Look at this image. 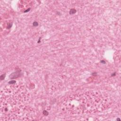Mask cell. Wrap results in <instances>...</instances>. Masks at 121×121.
Masks as SVG:
<instances>
[{
  "instance_id": "cell-1",
  "label": "cell",
  "mask_w": 121,
  "mask_h": 121,
  "mask_svg": "<svg viewBox=\"0 0 121 121\" xmlns=\"http://www.w3.org/2000/svg\"><path fill=\"white\" fill-rule=\"evenodd\" d=\"M30 100L26 87L13 84L4 88L0 95V120H30L34 116L33 109L28 105Z\"/></svg>"
},
{
  "instance_id": "cell-2",
  "label": "cell",
  "mask_w": 121,
  "mask_h": 121,
  "mask_svg": "<svg viewBox=\"0 0 121 121\" xmlns=\"http://www.w3.org/2000/svg\"><path fill=\"white\" fill-rule=\"evenodd\" d=\"M111 103V98L106 93L90 90L68 96L63 101L61 108L72 114L95 113L106 110Z\"/></svg>"
}]
</instances>
